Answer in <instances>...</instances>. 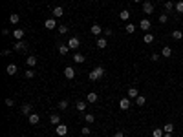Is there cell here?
<instances>
[{"label": "cell", "instance_id": "36", "mask_svg": "<svg viewBox=\"0 0 183 137\" xmlns=\"http://www.w3.org/2000/svg\"><path fill=\"white\" fill-rule=\"evenodd\" d=\"M159 22H161V24H167V22H169V15H167V13L159 15Z\"/></svg>", "mask_w": 183, "mask_h": 137}, {"label": "cell", "instance_id": "42", "mask_svg": "<svg viewBox=\"0 0 183 137\" xmlns=\"http://www.w3.org/2000/svg\"><path fill=\"white\" fill-rule=\"evenodd\" d=\"M113 137H125V132H123V130H117L115 134H113Z\"/></svg>", "mask_w": 183, "mask_h": 137}, {"label": "cell", "instance_id": "30", "mask_svg": "<svg viewBox=\"0 0 183 137\" xmlns=\"http://www.w3.org/2000/svg\"><path fill=\"white\" fill-rule=\"evenodd\" d=\"M125 31L128 33V35H132V33L136 31V26H134V24H130V22H128L126 26H125Z\"/></svg>", "mask_w": 183, "mask_h": 137}, {"label": "cell", "instance_id": "27", "mask_svg": "<svg viewBox=\"0 0 183 137\" xmlns=\"http://www.w3.org/2000/svg\"><path fill=\"white\" fill-rule=\"evenodd\" d=\"M6 73H7V75H15V73H17V66H15V64H7Z\"/></svg>", "mask_w": 183, "mask_h": 137}, {"label": "cell", "instance_id": "32", "mask_svg": "<svg viewBox=\"0 0 183 137\" xmlns=\"http://www.w3.org/2000/svg\"><path fill=\"white\" fill-rule=\"evenodd\" d=\"M145 102H147V99L143 95H139V97H136V104L137 106H145Z\"/></svg>", "mask_w": 183, "mask_h": 137}, {"label": "cell", "instance_id": "5", "mask_svg": "<svg viewBox=\"0 0 183 137\" xmlns=\"http://www.w3.org/2000/svg\"><path fill=\"white\" fill-rule=\"evenodd\" d=\"M13 50H15V51H26V50H28V42L17 40V42H15V46H13Z\"/></svg>", "mask_w": 183, "mask_h": 137}, {"label": "cell", "instance_id": "6", "mask_svg": "<svg viewBox=\"0 0 183 137\" xmlns=\"http://www.w3.org/2000/svg\"><path fill=\"white\" fill-rule=\"evenodd\" d=\"M24 35H26V31H24L22 28H18V29H15V31H13V38H15V40H22Z\"/></svg>", "mask_w": 183, "mask_h": 137}, {"label": "cell", "instance_id": "40", "mask_svg": "<svg viewBox=\"0 0 183 137\" xmlns=\"http://www.w3.org/2000/svg\"><path fill=\"white\" fill-rule=\"evenodd\" d=\"M159 57H161V53H152V55H150V58H152V60H159Z\"/></svg>", "mask_w": 183, "mask_h": 137}, {"label": "cell", "instance_id": "22", "mask_svg": "<svg viewBox=\"0 0 183 137\" xmlns=\"http://www.w3.org/2000/svg\"><path fill=\"white\" fill-rule=\"evenodd\" d=\"M9 22H11V24H18V22H20V15H18V13H11V15H9Z\"/></svg>", "mask_w": 183, "mask_h": 137}, {"label": "cell", "instance_id": "26", "mask_svg": "<svg viewBox=\"0 0 183 137\" xmlns=\"http://www.w3.org/2000/svg\"><path fill=\"white\" fill-rule=\"evenodd\" d=\"M68 51H70L68 44H59V53H61V55H68Z\"/></svg>", "mask_w": 183, "mask_h": 137}, {"label": "cell", "instance_id": "13", "mask_svg": "<svg viewBox=\"0 0 183 137\" xmlns=\"http://www.w3.org/2000/svg\"><path fill=\"white\" fill-rule=\"evenodd\" d=\"M28 117H29V124H38V123H41V115H38V113H31Z\"/></svg>", "mask_w": 183, "mask_h": 137}, {"label": "cell", "instance_id": "20", "mask_svg": "<svg viewBox=\"0 0 183 137\" xmlns=\"http://www.w3.org/2000/svg\"><path fill=\"white\" fill-rule=\"evenodd\" d=\"M49 121H51V124H61V115H59V113H51V115H49Z\"/></svg>", "mask_w": 183, "mask_h": 137}, {"label": "cell", "instance_id": "39", "mask_svg": "<svg viewBox=\"0 0 183 137\" xmlns=\"http://www.w3.org/2000/svg\"><path fill=\"white\" fill-rule=\"evenodd\" d=\"M26 77H28V79H33V77H35V71H33V70H26Z\"/></svg>", "mask_w": 183, "mask_h": 137}, {"label": "cell", "instance_id": "4", "mask_svg": "<svg viewBox=\"0 0 183 137\" xmlns=\"http://www.w3.org/2000/svg\"><path fill=\"white\" fill-rule=\"evenodd\" d=\"M79 46H81V38L79 37H72L70 40H68V48H70V50H77Z\"/></svg>", "mask_w": 183, "mask_h": 137}, {"label": "cell", "instance_id": "28", "mask_svg": "<svg viewBox=\"0 0 183 137\" xmlns=\"http://www.w3.org/2000/svg\"><path fill=\"white\" fill-rule=\"evenodd\" d=\"M172 38H174V40H181V38H183V33L180 31V29H174V31H172Z\"/></svg>", "mask_w": 183, "mask_h": 137}, {"label": "cell", "instance_id": "14", "mask_svg": "<svg viewBox=\"0 0 183 137\" xmlns=\"http://www.w3.org/2000/svg\"><path fill=\"white\" fill-rule=\"evenodd\" d=\"M86 106H88V101H77V102H75V108H77L79 111H84Z\"/></svg>", "mask_w": 183, "mask_h": 137}, {"label": "cell", "instance_id": "12", "mask_svg": "<svg viewBox=\"0 0 183 137\" xmlns=\"http://www.w3.org/2000/svg\"><path fill=\"white\" fill-rule=\"evenodd\" d=\"M161 57L170 58V57H172V48H170V46H165V48L161 50Z\"/></svg>", "mask_w": 183, "mask_h": 137}, {"label": "cell", "instance_id": "23", "mask_svg": "<svg viewBox=\"0 0 183 137\" xmlns=\"http://www.w3.org/2000/svg\"><path fill=\"white\" fill-rule=\"evenodd\" d=\"M119 18H121V20H130V11H128V9H123V11L119 13Z\"/></svg>", "mask_w": 183, "mask_h": 137}, {"label": "cell", "instance_id": "1", "mask_svg": "<svg viewBox=\"0 0 183 137\" xmlns=\"http://www.w3.org/2000/svg\"><path fill=\"white\" fill-rule=\"evenodd\" d=\"M103 75H105V68L103 66H97V68H93V70L90 71V81H99V79H103Z\"/></svg>", "mask_w": 183, "mask_h": 137}, {"label": "cell", "instance_id": "34", "mask_svg": "<svg viewBox=\"0 0 183 137\" xmlns=\"http://www.w3.org/2000/svg\"><path fill=\"white\" fill-rule=\"evenodd\" d=\"M84 121H86V123H88V124H92V123H93V121H95V117H93L92 113H84Z\"/></svg>", "mask_w": 183, "mask_h": 137}, {"label": "cell", "instance_id": "25", "mask_svg": "<svg viewBox=\"0 0 183 137\" xmlns=\"http://www.w3.org/2000/svg\"><path fill=\"white\" fill-rule=\"evenodd\" d=\"M143 42H145V44H152V42H154V35H152V33H145V35H143Z\"/></svg>", "mask_w": 183, "mask_h": 137}, {"label": "cell", "instance_id": "8", "mask_svg": "<svg viewBox=\"0 0 183 137\" xmlns=\"http://www.w3.org/2000/svg\"><path fill=\"white\" fill-rule=\"evenodd\" d=\"M139 28L143 29V31H148V29L152 28V24H150V20H148V18H141V22H139Z\"/></svg>", "mask_w": 183, "mask_h": 137}, {"label": "cell", "instance_id": "17", "mask_svg": "<svg viewBox=\"0 0 183 137\" xmlns=\"http://www.w3.org/2000/svg\"><path fill=\"white\" fill-rule=\"evenodd\" d=\"M97 99H99V97H97V93H95V91H90V93L86 95V101L90 102V104H93V102H97Z\"/></svg>", "mask_w": 183, "mask_h": 137}, {"label": "cell", "instance_id": "18", "mask_svg": "<svg viewBox=\"0 0 183 137\" xmlns=\"http://www.w3.org/2000/svg\"><path fill=\"white\" fill-rule=\"evenodd\" d=\"M73 60H75V62H77V64H82V62H84V60H86V57H84V55H82V53H79V51H77V53H75V55H73Z\"/></svg>", "mask_w": 183, "mask_h": 137}, {"label": "cell", "instance_id": "31", "mask_svg": "<svg viewBox=\"0 0 183 137\" xmlns=\"http://www.w3.org/2000/svg\"><path fill=\"white\" fill-rule=\"evenodd\" d=\"M68 108V99H61V101H59V110H66Z\"/></svg>", "mask_w": 183, "mask_h": 137}, {"label": "cell", "instance_id": "47", "mask_svg": "<svg viewBox=\"0 0 183 137\" xmlns=\"http://www.w3.org/2000/svg\"><path fill=\"white\" fill-rule=\"evenodd\" d=\"M134 2H141V0H134Z\"/></svg>", "mask_w": 183, "mask_h": 137}, {"label": "cell", "instance_id": "21", "mask_svg": "<svg viewBox=\"0 0 183 137\" xmlns=\"http://www.w3.org/2000/svg\"><path fill=\"white\" fill-rule=\"evenodd\" d=\"M106 46H108V40H106V38H101V37H99V38H97V48H99V50H105Z\"/></svg>", "mask_w": 183, "mask_h": 137}, {"label": "cell", "instance_id": "19", "mask_svg": "<svg viewBox=\"0 0 183 137\" xmlns=\"http://www.w3.org/2000/svg\"><path fill=\"white\" fill-rule=\"evenodd\" d=\"M20 111H22L24 115H31V104L24 102V104H22V108H20Z\"/></svg>", "mask_w": 183, "mask_h": 137}, {"label": "cell", "instance_id": "46", "mask_svg": "<svg viewBox=\"0 0 183 137\" xmlns=\"http://www.w3.org/2000/svg\"><path fill=\"white\" fill-rule=\"evenodd\" d=\"M163 137H172V134H165V135H163Z\"/></svg>", "mask_w": 183, "mask_h": 137}, {"label": "cell", "instance_id": "9", "mask_svg": "<svg viewBox=\"0 0 183 137\" xmlns=\"http://www.w3.org/2000/svg\"><path fill=\"white\" fill-rule=\"evenodd\" d=\"M64 77H66V79H73V77H75V70H73L72 66H68V68H64Z\"/></svg>", "mask_w": 183, "mask_h": 137}, {"label": "cell", "instance_id": "15", "mask_svg": "<svg viewBox=\"0 0 183 137\" xmlns=\"http://www.w3.org/2000/svg\"><path fill=\"white\" fill-rule=\"evenodd\" d=\"M128 97H130V99H136V97H139V91H137V88H136V86L128 88Z\"/></svg>", "mask_w": 183, "mask_h": 137}, {"label": "cell", "instance_id": "16", "mask_svg": "<svg viewBox=\"0 0 183 137\" xmlns=\"http://www.w3.org/2000/svg\"><path fill=\"white\" fill-rule=\"evenodd\" d=\"M53 18H59V17H62V15H64V9L61 7V6H57V7H53Z\"/></svg>", "mask_w": 183, "mask_h": 137}, {"label": "cell", "instance_id": "38", "mask_svg": "<svg viewBox=\"0 0 183 137\" xmlns=\"http://www.w3.org/2000/svg\"><path fill=\"white\" fill-rule=\"evenodd\" d=\"M176 11L178 13H183V0H180V2L176 4Z\"/></svg>", "mask_w": 183, "mask_h": 137}, {"label": "cell", "instance_id": "45", "mask_svg": "<svg viewBox=\"0 0 183 137\" xmlns=\"http://www.w3.org/2000/svg\"><path fill=\"white\" fill-rule=\"evenodd\" d=\"M7 55H11V51H9V50H4V51H2V57H7Z\"/></svg>", "mask_w": 183, "mask_h": 137}, {"label": "cell", "instance_id": "44", "mask_svg": "<svg viewBox=\"0 0 183 137\" xmlns=\"http://www.w3.org/2000/svg\"><path fill=\"white\" fill-rule=\"evenodd\" d=\"M13 104H15L13 99H6V106H13Z\"/></svg>", "mask_w": 183, "mask_h": 137}, {"label": "cell", "instance_id": "7", "mask_svg": "<svg viewBox=\"0 0 183 137\" xmlns=\"http://www.w3.org/2000/svg\"><path fill=\"white\" fill-rule=\"evenodd\" d=\"M44 28L46 29H55V28H59V24L55 22V18H48V20L44 22Z\"/></svg>", "mask_w": 183, "mask_h": 137}, {"label": "cell", "instance_id": "41", "mask_svg": "<svg viewBox=\"0 0 183 137\" xmlns=\"http://www.w3.org/2000/svg\"><path fill=\"white\" fill-rule=\"evenodd\" d=\"M103 33H105V35H106V37H110V35H112V33H113V29H112V28H106V29H105V31H103Z\"/></svg>", "mask_w": 183, "mask_h": 137}, {"label": "cell", "instance_id": "33", "mask_svg": "<svg viewBox=\"0 0 183 137\" xmlns=\"http://www.w3.org/2000/svg\"><path fill=\"white\" fill-rule=\"evenodd\" d=\"M165 9H167V11H176V4H172V2H165Z\"/></svg>", "mask_w": 183, "mask_h": 137}, {"label": "cell", "instance_id": "11", "mask_svg": "<svg viewBox=\"0 0 183 137\" xmlns=\"http://www.w3.org/2000/svg\"><path fill=\"white\" fill-rule=\"evenodd\" d=\"M90 31H92V35H97V37H99L103 31H105V29H103L101 26H99V24H93V26L90 28Z\"/></svg>", "mask_w": 183, "mask_h": 137}, {"label": "cell", "instance_id": "2", "mask_svg": "<svg viewBox=\"0 0 183 137\" xmlns=\"http://www.w3.org/2000/svg\"><path fill=\"white\" fill-rule=\"evenodd\" d=\"M143 13H147V15L154 13V4H152L150 0H145V2H143Z\"/></svg>", "mask_w": 183, "mask_h": 137}, {"label": "cell", "instance_id": "10", "mask_svg": "<svg viewBox=\"0 0 183 137\" xmlns=\"http://www.w3.org/2000/svg\"><path fill=\"white\" fill-rule=\"evenodd\" d=\"M130 104H132V101L128 99V97L119 101V108H121V110H128V108H130Z\"/></svg>", "mask_w": 183, "mask_h": 137}, {"label": "cell", "instance_id": "37", "mask_svg": "<svg viewBox=\"0 0 183 137\" xmlns=\"http://www.w3.org/2000/svg\"><path fill=\"white\" fill-rule=\"evenodd\" d=\"M152 135H154V137H163L165 134H163V130H161V128H156L154 132H152Z\"/></svg>", "mask_w": 183, "mask_h": 137}, {"label": "cell", "instance_id": "43", "mask_svg": "<svg viewBox=\"0 0 183 137\" xmlns=\"http://www.w3.org/2000/svg\"><path fill=\"white\" fill-rule=\"evenodd\" d=\"M81 134L82 135H88V134H90V128H81Z\"/></svg>", "mask_w": 183, "mask_h": 137}, {"label": "cell", "instance_id": "3", "mask_svg": "<svg viewBox=\"0 0 183 137\" xmlns=\"http://www.w3.org/2000/svg\"><path fill=\"white\" fill-rule=\"evenodd\" d=\"M55 134H57L59 137H64V135L68 134V126H66V124H62V123H61V124H57V126H55Z\"/></svg>", "mask_w": 183, "mask_h": 137}, {"label": "cell", "instance_id": "35", "mask_svg": "<svg viewBox=\"0 0 183 137\" xmlns=\"http://www.w3.org/2000/svg\"><path fill=\"white\" fill-rule=\"evenodd\" d=\"M57 29H59V33H61V35H64V33H68V26H66V24H61V26H59Z\"/></svg>", "mask_w": 183, "mask_h": 137}, {"label": "cell", "instance_id": "24", "mask_svg": "<svg viewBox=\"0 0 183 137\" xmlns=\"http://www.w3.org/2000/svg\"><path fill=\"white\" fill-rule=\"evenodd\" d=\"M26 64H28L29 68H33V66L37 64V57H35V55H29V57L26 58Z\"/></svg>", "mask_w": 183, "mask_h": 137}, {"label": "cell", "instance_id": "29", "mask_svg": "<svg viewBox=\"0 0 183 137\" xmlns=\"http://www.w3.org/2000/svg\"><path fill=\"white\" fill-rule=\"evenodd\" d=\"M163 132H165V134H172V132H174V124H172V123H167L165 126H163Z\"/></svg>", "mask_w": 183, "mask_h": 137}]
</instances>
